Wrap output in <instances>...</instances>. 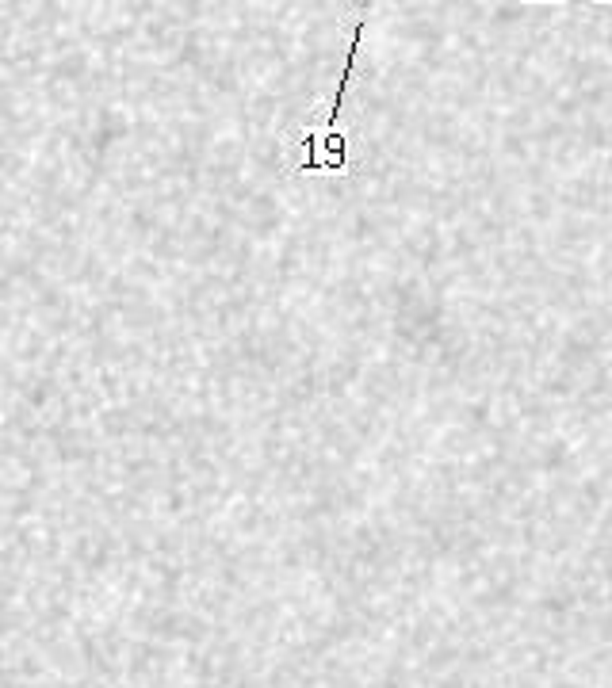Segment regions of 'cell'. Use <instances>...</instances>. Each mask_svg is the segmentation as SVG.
<instances>
[]
</instances>
